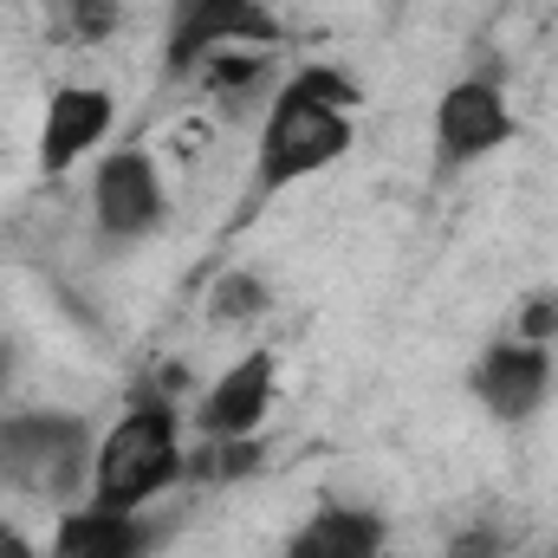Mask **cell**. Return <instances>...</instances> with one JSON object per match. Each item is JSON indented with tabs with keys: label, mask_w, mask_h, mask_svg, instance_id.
Segmentation results:
<instances>
[{
	"label": "cell",
	"mask_w": 558,
	"mask_h": 558,
	"mask_svg": "<svg viewBox=\"0 0 558 558\" xmlns=\"http://www.w3.org/2000/svg\"><path fill=\"white\" fill-rule=\"evenodd\" d=\"M357 137V85L331 65H305L279 85L274 111L260 124V149H254V182L260 195H274L286 182L338 162Z\"/></svg>",
	"instance_id": "6da1fadb"
},
{
	"label": "cell",
	"mask_w": 558,
	"mask_h": 558,
	"mask_svg": "<svg viewBox=\"0 0 558 558\" xmlns=\"http://www.w3.org/2000/svg\"><path fill=\"white\" fill-rule=\"evenodd\" d=\"M182 441H175V410L162 397H143L105 428L98 454H92V507L111 513H143L162 487H175L182 474Z\"/></svg>",
	"instance_id": "7a4b0ae2"
},
{
	"label": "cell",
	"mask_w": 558,
	"mask_h": 558,
	"mask_svg": "<svg viewBox=\"0 0 558 558\" xmlns=\"http://www.w3.org/2000/svg\"><path fill=\"white\" fill-rule=\"evenodd\" d=\"M92 441H85V422L78 416H52V410H26V416L0 422V481L20 494H39V500H59L78 487V474L92 468L85 461Z\"/></svg>",
	"instance_id": "3957f363"
},
{
	"label": "cell",
	"mask_w": 558,
	"mask_h": 558,
	"mask_svg": "<svg viewBox=\"0 0 558 558\" xmlns=\"http://www.w3.org/2000/svg\"><path fill=\"white\" fill-rule=\"evenodd\" d=\"M500 143H513V105L494 78H461L435 105V149L441 162H481Z\"/></svg>",
	"instance_id": "277c9868"
},
{
	"label": "cell",
	"mask_w": 558,
	"mask_h": 558,
	"mask_svg": "<svg viewBox=\"0 0 558 558\" xmlns=\"http://www.w3.org/2000/svg\"><path fill=\"white\" fill-rule=\"evenodd\" d=\"M274 39V13L260 0H202L169 13V72H195L202 59L228 52V46H267Z\"/></svg>",
	"instance_id": "5b68a950"
},
{
	"label": "cell",
	"mask_w": 558,
	"mask_h": 558,
	"mask_svg": "<svg viewBox=\"0 0 558 558\" xmlns=\"http://www.w3.org/2000/svg\"><path fill=\"white\" fill-rule=\"evenodd\" d=\"M474 397L487 403V416H500V422L539 416L546 397H553V357H546V344H526V338L494 344L474 364Z\"/></svg>",
	"instance_id": "8992f818"
},
{
	"label": "cell",
	"mask_w": 558,
	"mask_h": 558,
	"mask_svg": "<svg viewBox=\"0 0 558 558\" xmlns=\"http://www.w3.org/2000/svg\"><path fill=\"white\" fill-rule=\"evenodd\" d=\"M92 208H98V228L131 241L149 234L162 221V169L143 156V149H111L98 162V182H92Z\"/></svg>",
	"instance_id": "52a82bcc"
},
{
	"label": "cell",
	"mask_w": 558,
	"mask_h": 558,
	"mask_svg": "<svg viewBox=\"0 0 558 558\" xmlns=\"http://www.w3.org/2000/svg\"><path fill=\"white\" fill-rule=\"evenodd\" d=\"M111 124H118L111 92H98V85H65V92H52L46 124H39V169H46V175L78 169L98 143L111 137Z\"/></svg>",
	"instance_id": "ba28073f"
},
{
	"label": "cell",
	"mask_w": 558,
	"mask_h": 558,
	"mask_svg": "<svg viewBox=\"0 0 558 558\" xmlns=\"http://www.w3.org/2000/svg\"><path fill=\"white\" fill-rule=\"evenodd\" d=\"M274 384H279V364L274 351H247L241 364H228L221 377H215V390L202 397V441H221V435H254L267 410H274Z\"/></svg>",
	"instance_id": "9c48e42d"
},
{
	"label": "cell",
	"mask_w": 558,
	"mask_h": 558,
	"mask_svg": "<svg viewBox=\"0 0 558 558\" xmlns=\"http://www.w3.org/2000/svg\"><path fill=\"white\" fill-rule=\"evenodd\" d=\"M156 546V526L143 513H111V507H78L59 520L46 558H143Z\"/></svg>",
	"instance_id": "30bf717a"
},
{
	"label": "cell",
	"mask_w": 558,
	"mask_h": 558,
	"mask_svg": "<svg viewBox=\"0 0 558 558\" xmlns=\"http://www.w3.org/2000/svg\"><path fill=\"white\" fill-rule=\"evenodd\" d=\"M286 558H384V520L364 507H318L292 533Z\"/></svg>",
	"instance_id": "8fae6325"
},
{
	"label": "cell",
	"mask_w": 558,
	"mask_h": 558,
	"mask_svg": "<svg viewBox=\"0 0 558 558\" xmlns=\"http://www.w3.org/2000/svg\"><path fill=\"white\" fill-rule=\"evenodd\" d=\"M46 33L59 39V46H98V39H111L118 33V20H124V0H46Z\"/></svg>",
	"instance_id": "7c38bea8"
},
{
	"label": "cell",
	"mask_w": 558,
	"mask_h": 558,
	"mask_svg": "<svg viewBox=\"0 0 558 558\" xmlns=\"http://www.w3.org/2000/svg\"><path fill=\"white\" fill-rule=\"evenodd\" d=\"M254 461H260L254 435H221V441H208V448H202L195 474H208V481H241V474H247Z\"/></svg>",
	"instance_id": "4fadbf2b"
},
{
	"label": "cell",
	"mask_w": 558,
	"mask_h": 558,
	"mask_svg": "<svg viewBox=\"0 0 558 558\" xmlns=\"http://www.w3.org/2000/svg\"><path fill=\"white\" fill-rule=\"evenodd\" d=\"M260 299H267V292H260L254 279L234 274L221 292H215V318H247V312H260Z\"/></svg>",
	"instance_id": "5bb4252c"
},
{
	"label": "cell",
	"mask_w": 558,
	"mask_h": 558,
	"mask_svg": "<svg viewBox=\"0 0 558 558\" xmlns=\"http://www.w3.org/2000/svg\"><path fill=\"white\" fill-rule=\"evenodd\" d=\"M526 344H546V338H558V299L546 292V299H526V312H520V325H513Z\"/></svg>",
	"instance_id": "9a60e30c"
},
{
	"label": "cell",
	"mask_w": 558,
	"mask_h": 558,
	"mask_svg": "<svg viewBox=\"0 0 558 558\" xmlns=\"http://www.w3.org/2000/svg\"><path fill=\"white\" fill-rule=\"evenodd\" d=\"M448 558H500V533L494 526H468V533H454Z\"/></svg>",
	"instance_id": "2e32d148"
},
{
	"label": "cell",
	"mask_w": 558,
	"mask_h": 558,
	"mask_svg": "<svg viewBox=\"0 0 558 558\" xmlns=\"http://www.w3.org/2000/svg\"><path fill=\"white\" fill-rule=\"evenodd\" d=\"M0 558H33V539H26L13 520H0Z\"/></svg>",
	"instance_id": "e0dca14e"
},
{
	"label": "cell",
	"mask_w": 558,
	"mask_h": 558,
	"mask_svg": "<svg viewBox=\"0 0 558 558\" xmlns=\"http://www.w3.org/2000/svg\"><path fill=\"white\" fill-rule=\"evenodd\" d=\"M7 371H13V351H7V344H0V384H7Z\"/></svg>",
	"instance_id": "ac0fdd59"
},
{
	"label": "cell",
	"mask_w": 558,
	"mask_h": 558,
	"mask_svg": "<svg viewBox=\"0 0 558 558\" xmlns=\"http://www.w3.org/2000/svg\"><path fill=\"white\" fill-rule=\"evenodd\" d=\"M553 558H558V546H553Z\"/></svg>",
	"instance_id": "d6986e66"
}]
</instances>
